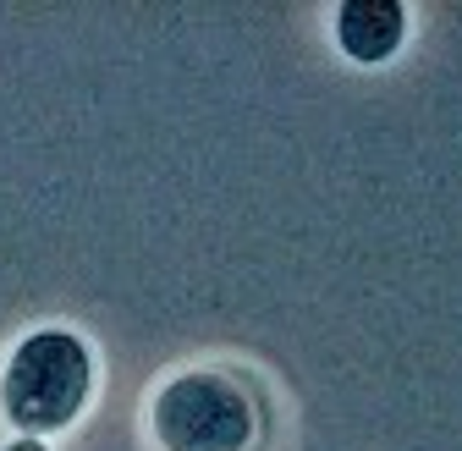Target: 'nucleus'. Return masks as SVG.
<instances>
[{
	"mask_svg": "<svg viewBox=\"0 0 462 451\" xmlns=\"http://www.w3.org/2000/svg\"><path fill=\"white\" fill-rule=\"evenodd\" d=\"M88 397H94V353L78 330L44 325V330H28L6 353V369H0V413H6L12 429L44 440L50 429L78 424Z\"/></svg>",
	"mask_w": 462,
	"mask_h": 451,
	"instance_id": "obj_1",
	"label": "nucleus"
},
{
	"mask_svg": "<svg viewBox=\"0 0 462 451\" xmlns=\"http://www.w3.org/2000/svg\"><path fill=\"white\" fill-rule=\"evenodd\" d=\"M160 451H254L264 435L259 397L226 369H182L149 402Z\"/></svg>",
	"mask_w": 462,
	"mask_h": 451,
	"instance_id": "obj_2",
	"label": "nucleus"
},
{
	"mask_svg": "<svg viewBox=\"0 0 462 451\" xmlns=\"http://www.w3.org/2000/svg\"><path fill=\"white\" fill-rule=\"evenodd\" d=\"M408 39V6L402 0H341L336 6V44L346 61L380 67Z\"/></svg>",
	"mask_w": 462,
	"mask_h": 451,
	"instance_id": "obj_3",
	"label": "nucleus"
},
{
	"mask_svg": "<svg viewBox=\"0 0 462 451\" xmlns=\"http://www.w3.org/2000/svg\"><path fill=\"white\" fill-rule=\"evenodd\" d=\"M6 451H50V446H44V440H33V435H17Z\"/></svg>",
	"mask_w": 462,
	"mask_h": 451,
	"instance_id": "obj_4",
	"label": "nucleus"
}]
</instances>
